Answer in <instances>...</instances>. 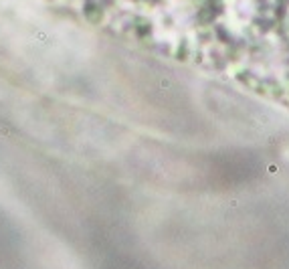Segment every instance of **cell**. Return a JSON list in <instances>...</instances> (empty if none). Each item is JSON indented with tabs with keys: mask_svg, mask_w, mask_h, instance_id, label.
<instances>
[{
	"mask_svg": "<svg viewBox=\"0 0 289 269\" xmlns=\"http://www.w3.org/2000/svg\"><path fill=\"white\" fill-rule=\"evenodd\" d=\"M115 43L289 107V0H51Z\"/></svg>",
	"mask_w": 289,
	"mask_h": 269,
	"instance_id": "1",
	"label": "cell"
}]
</instances>
